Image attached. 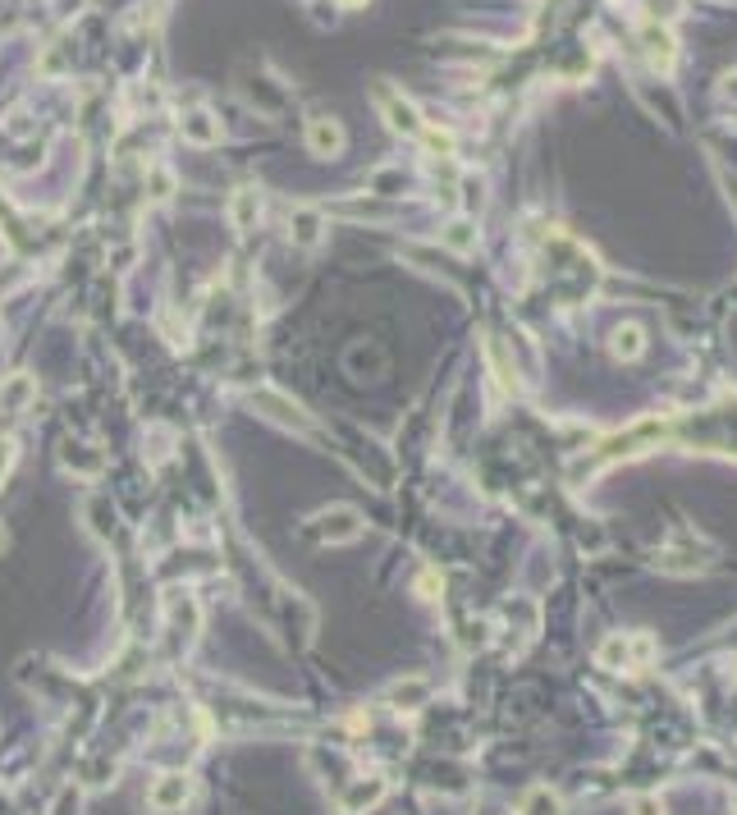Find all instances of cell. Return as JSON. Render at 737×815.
<instances>
[{"mask_svg":"<svg viewBox=\"0 0 737 815\" xmlns=\"http://www.w3.org/2000/svg\"><path fill=\"white\" fill-rule=\"evenodd\" d=\"M710 559H715V545L701 541L692 527H678V532H673V541L660 550V568H664V573H701V568H710Z\"/></svg>","mask_w":737,"mask_h":815,"instance_id":"cell-1","label":"cell"},{"mask_svg":"<svg viewBox=\"0 0 737 815\" xmlns=\"http://www.w3.org/2000/svg\"><path fill=\"white\" fill-rule=\"evenodd\" d=\"M655 660V637L651 632H623V637H609L600 646V664L605 669H646Z\"/></svg>","mask_w":737,"mask_h":815,"instance_id":"cell-2","label":"cell"},{"mask_svg":"<svg viewBox=\"0 0 737 815\" xmlns=\"http://www.w3.org/2000/svg\"><path fill=\"white\" fill-rule=\"evenodd\" d=\"M362 513L353 509V504H335V509H321L316 513V522H312V532L321 536V541H353V536H362Z\"/></svg>","mask_w":737,"mask_h":815,"instance_id":"cell-3","label":"cell"},{"mask_svg":"<svg viewBox=\"0 0 737 815\" xmlns=\"http://www.w3.org/2000/svg\"><path fill=\"white\" fill-rule=\"evenodd\" d=\"M376 101H380V110H385V124H390L394 133H408V138H412V133H422V129H426V120L417 115V106H412V101L403 97V92H394L390 83H380V87H376Z\"/></svg>","mask_w":737,"mask_h":815,"instance_id":"cell-4","label":"cell"},{"mask_svg":"<svg viewBox=\"0 0 737 815\" xmlns=\"http://www.w3.org/2000/svg\"><path fill=\"white\" fill-rule=\"evenodd\" d=\"M147 802H152V811L170 815V811H184L188 802H193V779L188 774H161V779L147 788Z\"/></svg>","mask_w":737,"mask_h":815,"instance_id":"cell-5","label":"cell"},{"mask_svg":"<svg viewBox=\"0 0 737 815\" xmlns=\"http://www.w3.org/2000/svg\"><path fill=\"white\" fill-rule=\"evenodd\" d=\"M307 147H312L316 156H335V152H344V129H339V120H312L307 124Z\"/></svg>","mask_w":737,"mask_h":815,"instance_id":"cell-6","label":"cell"},{"mask_svg":"<svg viewBox=\"0 0 737 815\" xmlns=\"http://www.w3.org/2000/svg\"><path fill=\"white\" fill-rule=\"evenodd\" d=\"M426 692H431V687H426L422 678H408V683H394V687H390V706H394V710H417V706H422V701H426Z\"/></svg>","mask_w":737,"mask_h":815,"instance_id":"cell-7","label":"cell"},{"mask_svg":"<svg viewBox=\"0 0 737 815\" xmlns=\"http://www.w3.org/2000/svg\"><path fill=\"white\" fill-rule=\"evenodd\" d=\"M184 138L188 142H216L220 129H216V120H211L206 110H188L184 115Z\"/></svg>","mask_w":737,"mask_h":815,"instance_id":"cell-8","label":"cell"},{"mask_svg":"<svg viewBox=\"0 0 737 815\" xmlns=\"http://www.w3.org/2000/svg\"><path fill=\"white\" fill-rule=\"evenodd\" d=\"M293 243H303V248L321 243V216L316 211H293Z\"/></svg>","mask_w":737,"mask_h":815,"instance_id":"cell-9","label":"cell"},{"mask_svg":"<svg viewBox=\"0 0 737 815\" xmlns=\"http://www.w3.org/2000/svg\"><path fill=\"white\" fill-rule=\"evenodd\" d=\"M641 348H646V335H641V326H623L614 330V358H641Z\"/></svg>","mask_w":737,"mask_h":815,"instance_id":"cell-10","label":"cell"},{"mask_svg":"<svg viewBox=\"0 0 737 815\" xmlns=\"http://www.w3.org/2000/svg\"><path fill=\"white\" fill-rule=\"evenodd\" d=\"M380 793H385V779H371V783H353V793L344 797L348 811H362V806H376Z\"/></svg>","mask_w":737,"mask_h":815,"instance_id":"cell-11","label":"cell"},{"mask_svg":"<svg viewBox=\"0 0 737 815\" xmlns=\"http://www.w3.org/2000/svg\"><path fill=\"white\" fill-rule=\"evenodd\" d=\"M28 399H33V376H14V381L0 390V403H5V408H23Z\"/></svg>","mask_w":737,"mask_h":815,"instance_id":"cell-12","label":"cell"},{"mask_svg":"<svg viewBox=\"0 0 737 815\" xmlns=\"http://www.w3.org/2000/svg\"><path fill=\"white\" fill-rule=\"evenodd\" d=\"M646 42H651V60H655V65L669 69L673 65V37L664 33V28H651V33H646Z\"/></svg>","mask_w":737,"mask_h":815,"instance_id":"cell-13","label":"cell"},{"mask_svg":"<svg viewBox=\"0 0 737 815\" xmlns=\"http://www.w3.org/2000/svg\"><path fill=\"white\" fill-rule=\"evenodd\" d=\"M445 243H449V248H458V252H467L472 243H477V225H467V220H454V225L445 229Z\"/></svg>","mask_w":737,"mask_h":815,"instance_id":"cell-14","label":"cell"},{"mask_svg":"<svg viewBox=\"0 0 737 815\" xmlns=\"http://www.w3.org/2000/svg\"><path fill=\"white\" fill-rule=\"evenodd\" d=\"M252 211H257V193H252V188H243V193L234 197V225H239V229H248Z\"/></svg>","mask_w":737,"mask_h":815,"instance_id":"cell-15","label":"cell"},{"mask_svg":"<svg viewBox=\"0 0 737 815\" xmlns=\"http://www.w3.org/2000/svg\"><path fill=\"white\" fill-rule=\"evenodd\" d=\"M632 815H664V802H660V797H651V793L632 797Z\"/></svg>","mask_w":737,"mask_h":815,"instance_id":"cell-16","label":"cell"},{"mask_svg":"<svg viewBox=\"0 0 737 815\" xmlns=\"http://www.w3.org/2000/svg\"><path fill=\"white\" fill-rule=\"evenodd\" d=\"M252 399H261V403H275V408H289V403H280V399H275V394H252ZM284 417V422H293V426H312V422H307V417H298V413H280Z\"/></svg>","mask_w":737,"mask_h":815,"instance_id":"cell-17","label":"cell"},{"mask_svg":"<svg viewBox=\"0 0 737 815\" xmlns=\"http://www.w3.org/2000/svg\"><path fill=\"white\" fill-rule=\"evenodd\" d=\"M10 458H14V445L10 440H0V477H5V468H10Z\"/></svg>","mask_w":737,"mask_h":815,"instance_id":"cell-18","label":"cell"},{"mask_svg":"<svg viewBox=\"0 0 737 815\" xmlns=\"http://www.w3.org/2000/svg\"><path fill=\"white\" fill-rule=\"evenodd\" d=\"M344 5H362V0H344Z\"/></svg>","mask_w":737,"mask_h":815,"instance_id":"cell-19","label":"cell"},{"mask_svg":"<svg viewBox=\"0 0 737 815\" xmlns=\"http://www.w3.org/2000/svg\"><path fill=\"white\" fill-rule=\"evenodd\" d=\"M733 811H737V793H733Z\"/></svg>","mask_w":737,"mask_h":815,"instance_id":"cell-20","label":"cell"}]
</instances>
